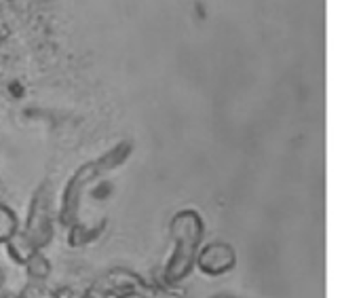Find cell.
Masks as SVG:
<instances>
[{"label": "cell", "instance_id": "1", "mask_svg": "<svg viewBox=\"0 0 361 298\" xmlns=\"http://www.w3.org/2000/svg\"><path fill=\"white\" fill-rule=\"evenodd\" d=\"M173 237L178 242V252L169 265V280H182L188 273V267L195 256L197 242L201 237V220L192 212H184L173 222Z\"/></svg>", "mask_w": 361, "mask_h": 298}, {"label": "cell", "instance_id": "3", "mask_svg": "<svg viewBox=\"0 0 361 298\" xmlns=\"http://www.w3.org/2000/svg\"><path fill=\"white\" fill-rule=\"evenodd\" d=\"M218 298H228V297H218Z\"/></svg>", "mask_w": 361, "mask_h": 298}, {"label": "cell", "instance_id": "2", "mask_svg": "<svg viewBox=\"0 0 361 298\" xmlns=\"http://www.w3.org/2000/svg\"><path fill=\"white\" fill-rule=\"evenodd\" d=\"M199 263H201V269L207 273H222V271H228L233 267L235 256H233V250L228 246L216 244L201 254Z\"/></svg>", "mask_w": 361, "mask_h": 298}]
</instances>
